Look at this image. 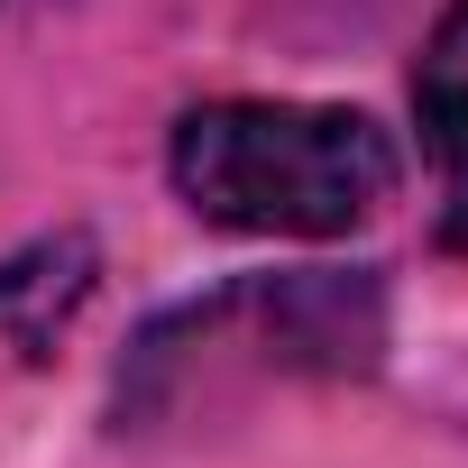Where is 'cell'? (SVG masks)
I'll return each mask as SVG.
<instances>
[{"mask_svg": "<svg viewBox=\"0 0 468 468\" xmlns=\"http://www.w3.org/2000/svg\"><path fill=\"white\" fill-rule=\"evenodd\" d=\"M92 276H101V249L83 229H47V239H28L19 258H0V340H19L28 358H47L56 331L83 313Z\"/></svg>", "mask_w": 468, "mask_h": 468, "instance_id": "3957f363", "label": "cell"}, {"mask_svg": "<svg viewBox=\"0 0 468 468\" xmlns=\"http://www.w3.org/2000/svg\"><path fill=\"white\" fill-rule=\"evenodd\" d=\"M165 175L193 220L239 239H349L395 202V138L349 101H193L165 138Z\"/></svg>", "mask_w": 468, "mask_h": 468, "instance_id": "6da1fadb", "label": "cell"}, {"mask_svg": "<svg viewBox=\"0 0 468 468\" xmlns=\"http://www.w3.org/2000/svg\"><path fill=\"white\" fill-rule=\"evenodd\" d=\"M413 120L441 165V239L468 249V0H450L413 65Z\"/></svg>", "mask_w": 468, "mask_h": 468, "instance_id": "7a4b0ae2", "label": "cell"}]
</instances>
